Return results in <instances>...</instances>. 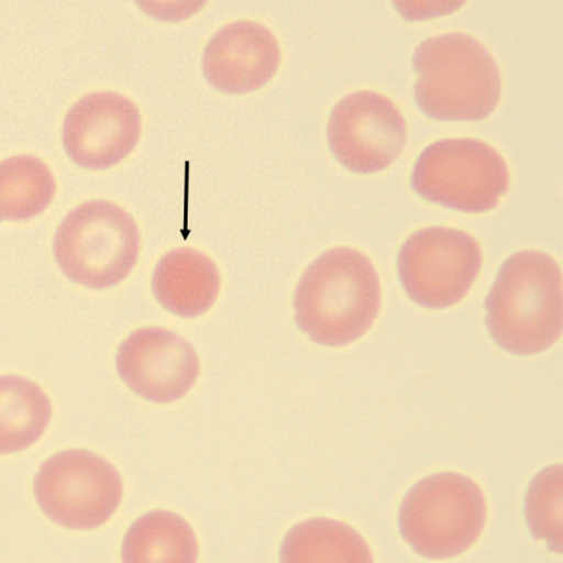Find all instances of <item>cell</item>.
Returning <instances> with one entry per match:
<instances>
[{"instance_id":"1","label":"cell","mask_w":563,"mask_h":563,"mask_svg":"<svg viewBox=\"0 0 563 563\" xmlns=\"http://www.w3.org/2000/svg\"><path fill=\"white\" fill-rule=\"evenodd\" d=\"M296 322L313 342L346 346L375 322L380 286L371 261L357 250L327 251L307 268L296 288Z\"/></svg>"},{"instance_id":"15","label":"cell","mask_w":563,"mask_h":563,"mask_svg":"<svg viewBox=\"0 0 563 563\" xmlns=\"http://www.w3.org/2000/svg\"><path fill=\"white\" fill-rule=\"evenodd\" d=\"M284 562H371L367 542L350 526L313 519L295 526L280 547Z\"/></svg>"},{"instance_id":"4","label":"cell","mask_w":563,"mask_h":563,"mask_svg":"<svg viewBox=\"0 0 563 563\" xmlns=\"http://www.w3.org/2000/svg\"><path fill=\"white\" fill-rule=\"evenodd\" d=\"M141 234L122 207L109 201L78 206L53 239L57 265L71 282L92 289L121 284L137 263Z\"/></svg>"},{"instance_id":"3","label":"cell","mask_w":563,"mask_h":563,"mask_svg":"<svg viewBox=\"0 0 563 563\" xmlns=\"http://www.w3.org/2000/svg\"><path fill=\"white\" fill-rule=\"evenodd\" d=\"M416 103L435 121L477 122L501 98L492 54L472 36L451 33L423 41L413 54Z\"/></svg>"},{"instance_id":"14","label":"cell","mask_w":563,"mask_h":563,"mask_svg":"<svg viewBox=\"0 0 563 563\" xmlns=\"http://www.w3.org/2000/svg\"><path fill=\"white\" fill-rule=\"evenodd\" d=\"M198 543L190 525L174 512L151 511L135 520L122 544L123 562H196Z\"/></svg>"},{"instance_id":"11","label":"cell","mask_w":563,"mask_h":563,"mask_svg":"<svg viewBox=\"0 0 563 563\" xmlns=\"http://www.w3.org/2000/svg\"><path fill=\"white\" fill-rule=\"evenodd\" d=\"M115 366L135 395L154 404H172L185 397L201 371L195 349L162 327L132 332L118 349Z\"/></svg>"},{"instance_id":"7","label":"cell","mask_w":563,"mask_h":563,"mask_svg":"<svg viewBox=\"0 0 563 563\" xmlns=\"http://www.w3.org/2000/svg\"><path fill=\"white\" fill-rule=\"evenodd\" d=\"M34 495L53 522L69 530H93L120 506L123 481L111 463L87 450H70L43 462Z\"/></svg>"},{"instance_id":"5","label":"cell","mask_w":563,"mask_h":563,"mask_svg":"<svg viewBox=\"0 0 563 563\" xmlns=\"http://www.w3.org/2000/svg\"><path fill=\"white\" fill-rule=\"evenodd\" d=\"M486 499L466 476L441 472L415 485L399 508V531L426 559L461 555L479 538L486 522Z\"/></svg>"},{"instance_id":"12","label":"cell","mask_w":563,"mask_h":563,"mask_svg":"<svg viewBox=\"0 0 563 563\" xmlns=\"http://www.w3.org/2000/svg\"><path fill=\"white\" fill-rule=\"evenodd\" d=\"M280 62L276 36L256 22L239 21L216 32L202 56L205 77L229 95H247L275 77Z\"/></svg>"},{"instance_id":"18","label":"cell","mask_w":563,"mask_h":563,"mask_svg":"<svg viewBox=\"0 0 563 563\" xmlns=\"http://www.w3.org/2000/svg\"><path fill=\"white\" fill-rule=\"evenodd\" d=\"M525 516L534 539L543 540L551 551L562 547V466L544 468L526 494Z\"/></svg>"},{"instance_id":"2","label":"cell","mask_w":563,"mask_h":563,"mask_svg":"<svg viewBox=\"0 0 563 563\" xmlns=\"http://www.w3.org/2000/svg\"><path fill=\"white\" fill-rule=\"evenodd\" d=\"M489 334L506 352L531 356L562 332V278L555 260L539 251L514 254L499 268L485 303Z\"/></svg>"},{"instance_id":"17","label":"cell","mask_w":563,"mask_h":563,"mask_svg":"<svg viewBox=\"0 0 563 563\" xmlns=\"http://www.w3.org/2000/svg\"><path fill=\"white\" fill-rule=\"evenodd\" d=\"M2 397V453L24 451L42 438L52 419L47 395L32 380L20 376L0 379Z\"/></svg>"},{"instance_id":"9","label":"cell","mask_w":563,"mask_h":563,"mask_svg":"<svg viewBox=\"0 0 563 563\" xmlns=\"http://www.w3.org/2000/svg\"><path fill=\"white\" fill-rule=\"evenodd\" d=\"M327 135L334 157L360 175L377 174L405 148L407 126L397 107L383 95L361 90L334 106Z\"/></svg>"},{"instance_id":"6","label":"cell","mask_w":563,"mask_h":563,"mask_svg":"<svg viewBox=\"0 0 563 563\" xmlns=\"http://www.w3.org/2000/svg\"><path fill=\"white\" fill-rule=\"evenodd\" d=\"M510 185L505 159L477 140H443L424 148L412 170L411 186L426 201L450 210H494Z\"/></svg>"},{"instance_id":"8","label":"cell","mask_w":563,"mask_h":563,"mask_svg":"<svg viewBox=\"0 0 563 563\" xmlns=\"http://www.w3.org/2000/svg\"><path fill=\"white\" fill-rule=\"evenodd\" d=\"M397 265L408 297L430 310H442L467 295L483 265V251L465 232L430 227L404 243Z\"/></svg>"},{"instance_id":"16","label":"cell","mask_w":563,"mask_h":563,"mask_svg":"<svg viewBox=\"0 0 563 563\" xmlns=\"http://www.w3.org/2000/svg\"><path fill=\"white\" fill-rule=\"evenodd\" d=\"M56 192V179L40 158L20 154L2 162L0 217L3 221L32 220L47 210Z\"/></svg>"},{"instance_id":"10","label":"cell","mask_w":563,"mask_h":563,"mask_svg":"<svg viewBox=\"0 0 563 563\" xmlns=\"http://www.w3.org/2000/svg\"><path fill=\"white\" fill-rule=\"evenodd\" d=\"M142 132L140 109L115 92L80 98L63 123L62 142L77 166L90 170L111 168L137 147Z\"/></svg>"},{"instance_id":"13","label":"cell","mask_w":563,"mask_h":563,"mask_svg":"<svg viewBox=\"0 0 563 563\" xmlns=\"http://www.w3.org/2000/svg\"><path fill=\"white\" fill-rule=\"evenodd\" d=\"M221 288V275L207 254L192 249L168 252L152 277L154 297L163 308L181 318H196L211 310Z\"/></svg>"}]
</instances>
